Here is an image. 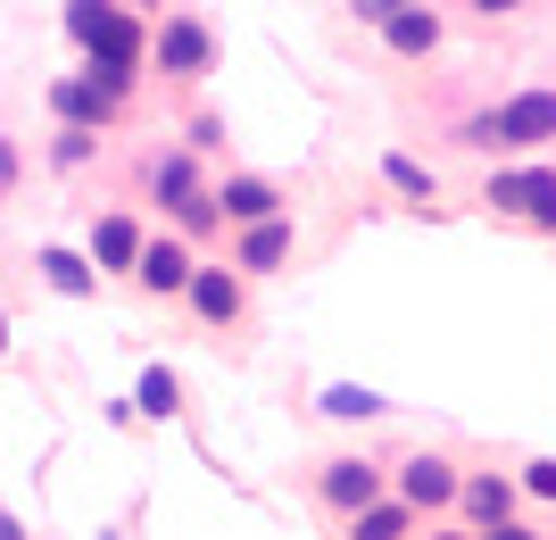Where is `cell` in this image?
I'll return each mask as SVG.
<instances>
[{"mask_svg":"<svg viewBox=\"0 0 556 540\" xmlns=\"http://www.w3.org/2000/svg\"><path fill=\"white\" fill-rule=\"evenodd\" d=\"M399 532H407V507H382V499L357 507V540H399Z\"/></svg>","mask_w":556,"mask_h":540,"instance_id":"obj_15","label":"cell"},{"mask_svg":"<svg viewBox=\"0 0 556 540\" xmlns=\"http://www.w3.org/2000/svg\"><path fill=\"white\" fill-rule=\"evenodd\" d=\"M523 482H532L540 499H556V466H548V457H540V466H523Z\"/></svg>","mask_w":556,"mask_h":540,"instance_id":"obj_22","label":"cell"},{"mask_svg":"<svg viewBox=\"0 0 556 540\" xmlns=\"http://www.w3.org/2000/svg\"><path fill=\"white\" fill-rule=\"evenodd\" d=\"M391 184L407 191V200H432V175H424L416 159H391Z\"/></svg>","mask_w":556,"mask_h":540,"instance_id":"obj_20","label":"cell"},{"mask_svg":"<svg viewBox=\"0 0 556 540\" xmlns=\"http://www.w3.org/2000/svg\"><path fill=\"white\" fill-rule=\"evenodd\" d=\"M366 17H399V9H416V0H357Z\"/></svg>","mask_w":556,"mask_h":540,"instance_id":"obj_23","label":"cell"},{"mask_svg":"<svg viewBox=\"0 0 556 540\" xmlns=\"http://www.w3.org/2000/svg\"><path fill=\"white\" fill-rule=\"evenodd\" d=\"M473 141H556V92H515L498 117L473 125Z\"/></svg>","mask_w":556,"mask_h":540,"instance_id":"obj_2","label":"cell"},{"mask_svg":"<svg viewBox=\"0 0 556 540\" xmlns=\"http://www.w3.org/2000/svg\"><path fill=\"white\" fill-rule=\"evenodd\" d=\"M134 250H141V241H134V225H125V216H100L92 259H100V266H134Z\"/></svg>","mask_w":556,"mask_h":540,"instance_id":"obj_12","label":"cell"},{"mask_svg":"<svg viewBox=\"0 0 556 540\" xmlns=\"http://www.w3.org/2000/svg\"><path fill=\"white\" fill-rule=\"evenodd\" d=\"M42 275H50V291L92 300V259H75V250H42Z\"/></svg>","mask_w":556,"mask_h":540,"instance_id":"obj_10","label":"cell"},{"mask_svg":"<svg viewBox=\"0 0 556 540\" xmlns=\"http://www.w3.org/2000/svg\"><path fill=\"white\" fill-rule=\"evenodd\" d=\"M134 407H141V416H175V375H166V366H150V375H141V391H134Z\"/></svg>","mask_w":556,"mask_h":540,"instance_id":"obj_14","label":"cell"},{"mask_svg":"<svg viewBox=\"0 0 556 540\" xmlns=\"http://www.w3.org/2000/svg\"><path fill=\"white\" fill-rule=\"evenodd\" d=\"M50 109H59L67 125H109V117H116V92H100L92 75H84V84H59V92H50Z\"/></svg>","mask_w":556,"mask_h":540,"instance_id":"obj_6","label":"cell"},{"mask_svg":"<svg viewBox=\"0 0 556 540\" xmlns=\"http://www.w3.org/2000/svg\"><path fill=\"white\" fill-rule=\"evenodd\" d=\"M216 216H250V225H266V216H275V191L257 184V175H241V184H225V200H216Z\"/></svg>","mask_w":556,"mask_h":540,"instance_id":"obj_11","label":"cell"},{"mask_svg":"<svg viewBox=\"0 0 556 540\" xmlns=\"http://www.w3.org/2000/svg\"><path fill=\"white\" fill-rule=\"evenodd\" d=\"M92 125H67V134H59V166H84V159H92Z\"/></svg>","mask_w":556,"mask_h":540,"instance_id":"obj_19","label":"cell"},{"mask_svg":"<svg viewBox=\"0 0 556 540\" xmlns=\"http://www.w3.org/2000/svg\"><path fill=\"white\" fill-rule=\"evenodd\" d=\"M399 482H407V507H448V499H457V474H448L441 457H416Z\"/></svg>","mask_w":556,"mask_h":540,"instance_id":"obj_9","label":"cell"},{"mask_svg":"<svg viewBox=\"0 0 556 540\" xmlns=\"http://www.w3.org/2000/svg\"><path fill=\"white\" fill-rule=\"evenodd\" d=\"M191 307H200V316H208V325H225V316H241V282L225 275V266H191Z\"/></svg>","mask_w":556,"mask_h":540,"instance_id":"obj_4","label":"cell"},{"mask_svg":"<svg viewBox=\"0 0 556 540\" xmlns=\"http://www.w3.org/2000/svg\"><path fill=\"white\" fill-rule=\"evenodd\" d=\"M457 491H465V507H473L482 524H507V507H515L507 482H457Z\"/></svg>","mask_w":556,"mask_h":540,"instance_id":"obj_13","label":"cell"},{"mask_svg":"<svg viewBox=\"0 0 556 540\" xmlns=\"http://www.w3.org/2000/svg\"><path fill=\"white\" fill-rule=\"evenodd\" d=\"M0 350H9V316H0Z\"/></svg>","mask_w":556,"mask_h":540,"instance_id":"obj_27","label":"cell"},{"mask_svg":"<svg viewBox=\"0 0 556 540\" xmlns=\"http://www.w3.org/2000/svg\"><path fill=\"white\" fill-rule=\"evenodd\" d=\"M17 166H25V159H17V141H0V200L17 191Z\"/></svg>","mask_w":556,"mask_h":540,"instance_id":"obj_21","label":"cell"},{"mask_svg":"<svg viewBox=\"0 0 556 540\" xmlns=\"http://www.w3.org/2000/svg\"><path fill=\"white\" fill-rule=\"evenodd\" d=\"M141 9H150V0H141Z\"/></svg>","mask_w":556,"mask_h":540,"instance_id":"obj_28","label":"cell"},{"mask_svg":"<svg viewBox=\"0 0 556 540\" xmlns=\"http://www.w3.org/2000/svg\"><path fill=\"white\" fill-rule=\"evenodd\" d=\"M134 275L150 282V291H184V282H191V250H184V241H141Z\"/></svg>","mask_w":556,"mask_h":540,"instance_id":"obj_3","label":"cell"},{"mask_svg":"<svg viewBox=\"0 0 556 540\" xmlns=\"http://www.w3.org/2000/svg\"><path fill=\"white\" fill-rule=\"evenodd\" d=\"M325 416H382V400L357 391V382H332V391H325Z\"/></svg>","mask_w":556,"mask_h":540,"instance_id":"obj_16","label":"cell"},{"mask_svg":"<svg viewBox=\"0 0 556 540\" xmlns=\"http://www.w3.org/2000/svg\"><path fill=\"white\" fill-rule=\"evenodd\" d=\"M482 540H540V532H515V524H490Z\"/></svg>","mask_w":556,"mask_h":540,"instance_id":"obj_24","label":"cell"},{"mask_svg":"<svg viewBox=\"0 0 556 540\" xmlns=\"http://www.w3.org/2000/svg\"><path fill=\"white\" fill-rule=\"evenodd\" d=\"M0 540H25V524H17V516H9V507H0Z\"/></svg>","mask_w":556,"mask_h":540,"instance_id":"obj_25","label":"cell"},{"mask_svg":"<svg viewBox=\"0 0 556 540\" xmlns=\"http://www.w3.org/2000/svg\"><path fill=\"white\" fill-rule=\"evenodd\" d=\"M159 200H175V209H184V200H200V184H191V159H166V166H159Z\"/></svg>","mask_w":556,"mask_h":540,"instance_id":"obj_18","label":"cell"},{"mask_svg":"<svg viewBox=\"0 0 556 540\" xmlns=\"http://www.w3.org/2000/svg\"><path fill=\"white\" fill-rule=\"evenodd\" d=\"M473 9H490V17H498V9H523V0H473Z\"/></svg>","mask_w":556,"mask_h":540,"instance_id":"obj_26","label":"cell"},{"mask_svg":"<svg viewBox=\"0 0 556 540\" xmlns=\"http://www.w3.org/2000/svg\"><path fill=\"white\" fill-rule=\"evenodd\" d=\"M325 499L332 507H374V499H382V474H374L366 457H341V466L325 474Z\"/></svg>","mask_w":556,"mask_h":540,"instance_id":"obj_7","label":"cell"},{"mask_svg":"<svg viewBox=\"0 0 556 540\" xmlns=\"http://www.w3.org/2000/svg\"><path fill=\"white\" fill-rule=\"evenodd\" d=\"M282 250H291V234H282L275 216H266V225H257V234H250V250H241V259H250V266H275Z\"/></svg>","mask_w":556,"mask_h":540,"instance_id":"obj_17","label":"cell"},{"mask_svg":"<svg viewBox=\"0 0 556 540\" xmlns=\"http://www.w3.org/2000/svg\"><path fill=\"white\" fill-rule=\"evenodd\" d=\"M490 209L523 216V225H556V166H515L490 184Z\"/></svg>","mask_w":556,"mask_h":540,"instance_id":"obj_1","label":"cell"},{"mask_svg":"<svg viewBox=\"0 0 556 540\" xmlns=\"http://www.w3.org/2000/svg\"><path fill=\"white\" fill-rule=\"evenodd\" d=\"M382 42H391L399 59H424V50L441 42V17H432V9H399V17H382Z\"/></svg>","mask_w":556,"mask_h":540,"instance_id":"obj_8","label":"cell"},{"mask_svg":"<svg viewBox=\"0 0 556 540\" xmlns=\"http://www.w3.org/2000/svg\"><path fill=\"white\" fill-rule=\"evenodd\" d=\"M159 67H166V75H200V67H208V34H200L191 17H175V25L159 34Z\"/></svg>","mask_w":556,"mask_h":540,"instance_id":"obj_5","label":"cell"}]
</instances>
